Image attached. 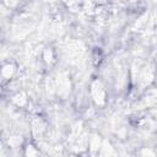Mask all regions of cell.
Masks as SVG:
<instances>
[{
  "instance_id": "cell-1",
  "label": "cell",
  "mask_w": 157,
  "mask_h": 157,
  "mask_svg": "<svg viewBox=\"0 0 157 157\" xmlns=\"http://www.w3.org/2000/svg\"><path fill=\"white\" fill-rule=\"evenodd\" d=\"M13 66L12 65H10V64H7L6 66H4V69H2V76L5 77V78H10L11 77V75H12V72H13Z\"/></svg>"
}]
</instances>
